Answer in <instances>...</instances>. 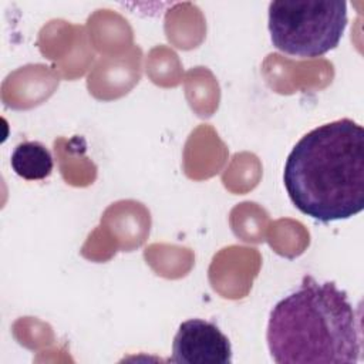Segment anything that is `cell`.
<instances>
[{"instance_id":"cell-4","label":"cell","mask_w":364,"mask_h":364,"mask_svg":"<svg viewBox=\"0 0 364 364\" xmlns=\"http://www.w3.org/2000/svg\"><path fill=\"white\" fill-rule=\"evenodd\" d=\"M171 360L179 364H230L232 346L215 323L189 318L173 337Z\"/></svg>"},{"instance_id":"cell-2","label":"cell","mask_w":364,"mask_h":364,"mask_svg":"<svg viewBox=\"0 0 364 364\" xmlns=\"http://www.w3.org/2000/svg\"><path fill=\"white\" fill-rule=\"evenodd\" d=\"M266 341L277 364H354L361 355L360 314L334 282L307 274L272 309Z\"/></svg>"},{"instance_id":"cell-5","label":"cell","mask_w":364,"mask_h":364,"mask_svg":"<svg viewBox=\"0 0 364 364\" xmlns=\"http://www.w3.org/2000/svg\"><path fill=\"white\" fill-rule=\"evenodd\" d=\"M10 164L13 171L26 181H40L53 171V156L50 151L37 141L18 144L11 152Z\"/></svg>"},{"instance_id":"cell-1","label":"cell","mask_w":364,"mask_h":364,"mask_svg":"<svg viewBox=\"0 0 364 364\" xmlns=\"http://www.w3.org/2000/svg\"><path fill=\"white\" fill-rule=\"evenodd\" d=\"M283 182L293 205L328 223L364 209V129L343 118L318 125L293 146Z\"/></svg>"},{"instance_id":"cell-3","label":"cell","mask_w":364,"mask_h":364,"mask_svg":"<svg viewBox=\"0 0 364 364\" xmlns=\"http://www.w3.org/2000/svg\"><path fill=\"white\" fill-rule=\"evenodd\" d=\"M273 46L289 55L320 57L336 48L347 27V3L333 0H284L269 4Z\"/></svg>"}]
</instances>
